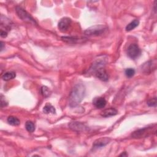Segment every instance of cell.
<instances>
[{"label": "cell", "instance_id": "e0dca14e", "mask_svg": "<svg viewBox=\"0 0 157 157\" xmlns=\"http://www.w3.org/2000/svg\"><path fill=\"white\" fill-rule=\"evenodd\" d=\"M139 24V21L137 19L134 20L131 22H130L126 26V31H130L134 28H136Z\"/></svg>", "mask_w": 157, "mask_h": 157}, {"label": "cell", "instance_id": "ba28073f", "mask_svg": "<svg viewBox=\"0 0 157 157\" xmlns=\"http://www.w3.org/2000/svg\"><path fill=\"white\" fill-rule=\"evenodd\" d=\"M71 19L69 17L62 18L58 24V27L59 29L62 32L66 31L71 25Z\"/></svg>", "mask_w": 157, "mask_h": 157}, {"label": "cell", "instance_id": "2e32d148", "mask_svg": "<svg viewBox=\"0 0 157 157\" xmlns=\"http://www.w3.org/2000/svg\"><path fill=\"white\" fill-rule=\"evenodd\" d=\"M7 121L9 124L12 125V126H18L20 124V120L18 118L13 117V116L9 117L7 118Z\"/></svg>", "mask_w": 157, "mask_h": 157}, {"label": "cell", "instance_id": "ac0fdd59", "mask_svg": "<svg viewBox=\"0 0 157 157\" xmlns=\"http://www.w3.org/2000/svg\"><path fill=\"white\" fill-rule=\"evenodd\" d=\"M25 128L29 132H33L35 130V125L31 121H28L26 122Z\"/></svg>", "mask_w": 157, "mask_h": 157}, {"label": "cell", "instance_id": "30bf717a", "mask_svg": "<svg viewBox=\"0 0 157 157\" xmlns=\"http://www.w3.org/2000/svg\"><path fill=\"white\" fill-rule=\"evenodd\" d=\"M110 141V139L109 137H102L98 140H96L94 144H93V148H100L105 145H106L107 144L109 143Z\"/></svg>", "mask_w": 157, "mask_h": 157}, {"label": "cell", "instance_id": "9a60e30c", "mask_svg": "<svg viewBox=\"0 0 157 157\" xmlns=\"http://www.w3.org/2000/svg\"><path fill=\"white\" fill-rule=\"evenodd\" d=\"M43 112L47 114L50 113L54 114L56 113V110H55V107L51 104L47 103L43 108Z\"/></svg>", "mask_w": 157, "mask_h": 157}, {"label": "cell", "instance_id": "6da1fadb", "mask_svg": "<svg viewBox=\"0 0 157 157\" xmlns=\"http://www.w3.org/2000/svg\"><path fill=\"white\" fill-rule=\"evenodd\" d=\"M86 88L83 84H76L69 94V104L71 107H75L79 104L85 96Z\"/></svg>", "mask_w": 157, "mask_h": 157}, {"label": "cell", "instance_id": "9c48e42d", "mask_svg": "<svg viewBox=\"0 0 157 157\" xmlns=\"http://www.w3.org/2000/svg\"><path fill=\"white\" fill-rule=\"evenodd\" d=\"M69 126L71 129H72L74 131H85L88 129V127L86 126V125L83 123H82L80 122H71Z\"/></svg>", "mask_w": 157, "mask_h": 157}, {"label": "cell", "instance_id": "603a6c76", "mask_svg": "<svg viewBox=\"0 0 157 157\" xmlns=\"http://www.w3.org/2000/svg\"><path fill=\"white\" fill-rule=\"evenodd\" d=\"M0 34H1V37L4 38V37H7V31H1Z\"/></svg>", "mask_w": 157, "mask_h": 157}, {"label": "cell", "instance_id": "5bb4252c", "mask_svg": "<svg viewBox=\"0 0 157 157\" xmlns=\"http://www.w3.org/2000/svg\"><path fill=\"white\" fill-rule=\"evenodd\" d=\"M15 77H16V74L15 72H13V71H8V72H4L1 76L2 80L4 81H9L10 80L14 78Z\"/></svg>", "mask_w": 157, "mask_h": 157}, {"label": "cell", "instance_id": "44dd1931", "mask_svg": "<svg viewBox=\"0 0 157 157\" xmlns=\"http://www.w3.org/2000/svg\"><path fill=\"white\" fill-rule=\"evenodd\" d=\"M147 104L150 107H155L156 105V98L154 97L149 99L147 101Z\"/></svg>", "mask_w": 157, "mask_h": 157}, {"label": "cell", "instance_id": "5b68a950", "mask_svg": "<svg viewBox=\"0 0 157 157\" xmlns=\"http://www.w3.org/2000/svg\"><path fill=\"white\" fill-rule=\"evenodd\" d=\"M15 10H16V13H17L19 18H21L22 20H23L26 22L30 23H33V24L36 23V21L30 15V14H29L25 9H23L21 7H19V6L16 7Z\"/></svg>", "mask_w": 157, "mask_h": 157}, {"label": "cell", "instance_id": "7c38bea8", "mask_svg": "<svg viewBox=\"0 0 157 157\" xmlns=\"http://www.w3.org/2000/svg\"><path fill=\"white\" fill-rule=\"evenodd\" d=\"M156 68V60L155 61H148L147 63H145L142 67L143 70L146 73H148L153 71V69H155Z\"/></svg>", "mask_w": 157, "mask_h": 157}, {"label": "cell", "instance_id": "8992f818", "mask_svg": "<svg viewBox=\"0 0 157 157\" xmlns=\"http://www.w3.org/2000/svg\"><path fill=\"white\" fill-rule=\"evenodd\" d=\"M127 54L130 58L135 59L140 55L141 50L136 44H132L128 47Z\"/></svg>", "mask_w": 157, "mask_h": 157}, {"label": "cell", "instance_id": "7402d4cb", "mask_svg": "<svg viewBox=\"0 0 157 157\" xmlns=\"http://www.w3.org/2000/svg\"><path fill=\"white\" fill-rule=\"evenodd\" d=\"M7 105V102L6 101L5 97L2 94H1V107L6 106Z\"/></svg>", "mask_w": 157, "mask_h": 157}, {"label": "cell", "instance_id": "3957f363", "mask_svg": "<svg viewBox=\"0 0 157 157\" xmlns=\"http://www.w3.org/2000/svg\"><path fill=\"white\" fill-rule=\"evenodd\" d=\"M156 132V124H153L150 126L145 127L140 129H138L132 134V136L134 138H142L147 137L153 133Z\"/></svg>", "mask_w": 157, "mask_h": 157}, {"label": "cell", "instance_id": "cb8c5ba5", "mask_svg": "<svg viewBox=\"0 0 157 157\" xmlns=\"http://www.w3.org/2000/svg\"><path fill=\"white\" fill-rule=\"evenodd\" d=\"M4 45H5V44H4V43L2 42H1V51H2L3 50Z\"/></svg>", "mask_w": 157, "mask_h": 157}, {"label": "cell", "instance_id": "8fae6325", "mask_svg": "<svg viewBox=\"0 0 157 157\" xmlns=\"http://www.w3.org/2000/svg\"><path fill=\"white\" fill-rule=\"evenodd\" d=\"M106 100L102 97L95 98L93 101V104L97 109H102L106 105Z\"/></svg>", "mask_w": 157, "mask_h": 157}, {"label": "cell", "instance_id": "d4e9b609", "mask_svg": "<svg viewBox=\"0 0 157 157\" xmlns=\"http://www.w3.org/2000/svg\"><path fill=\"white\" fill-rule=\"evenodd\" d=\"M120 156H128V154H126V152L124 151V152H123V153H122L121 155H120Z\"/></svg>", "mask_w": 157, "mask_h": 157}, {"label": "cell", "instance_id": "277c9868", "mask_svg": "<svg viewBox=\"0 0 157 157\" xmlns=\"http://www.w3.org/2000/svg\"><path fill=\"white\" fill-rule=\"evenodd\" d=\"M107 29V27L104 25H94L87 28L84 34L88 36H98L102 35Z\"/></svg>", "mask_w": 157, "mask_h": 157}, {"label": "cell", "instance_id": "4fadbf2b", "mask_svg": "<svg viewBox=\"0 0 157 157\" xmlns=\"http://www.w3.org/2000/svg\"><path fill=\"white\" fill-rule=\"evenodd\" d=\"M117 113H118V111L115 108L110 107L102 111L101 113V115L104 117H109L114 116Z\"/></svg>", "mask_w": 157, "mask_h": 157}, {"label": "cell", "instance_id": "d6986e66", "mask_svg": "<svg viewBox=\"0 0 157 157\" xmlns=\"http://www.w3.org/2000/svg\"><path fill=\"white\" fill-rule=\"evenodd\" d=\"M40 91L42 94L44 96V97H48L51 94V91L50 90V89L47 87L46 86H42L40 88Z\"/></svg>", "mask_w": 157, "mask_h": 157}, {"label": "cell", "instance_id": "7a4b0ae2", "mask_svg": "<svg viewBox=\"0 0 157 157\" xmlns=\"http://www.w3.org/2000/svg\"><path fill=\"white\" fill-rule=\"evenodd\" d=\"M105 64L103 61H96L90 68V71L94 73L96 77L102 81H107L109 79V75L104 69Z\"/></svg>", "mask_w": 157, "mask_h": 157}, {"label": "cell", "instance_id": "52a82bcc", "mask_svg": "<svg viewBox=\"0 0 157 157\" xmlns=\"http://www.w3.org/2000/svg\"><path fill=\"white\" fill-rule=\"evenodd\" d=\"M61 39L67 43L70 44H77V43H83L87 40V38L85 37H78V36H63Z\"/></svg>", "mask_w": 157, "mask_h": 157}, {"label": "cell", "instance_id": "ffe728a7", "mask_svg": "<svg viewBox=\"0 0 157 157\" xmlns=\"http://www.w3.org/2000/svg\"><path fill=\"white\" fill-rule=\"evenodd\" d=\"M124 72L126 77L130 78V77H132L135 74V70L132 68H127L125 70Z\"/></svg>", "mask_w": 157, "mask_h": 157}]
</instances>
